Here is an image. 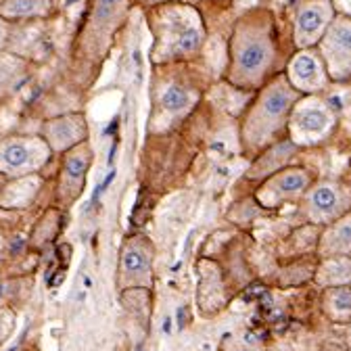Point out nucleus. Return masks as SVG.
I'll return each mask as SVG.
<instances>
[{
    "mask_svg": "<svg viewBox=\"0 0 351 351\" xmlns=\"http://www.w3.org/2000/svg\"><path fill=\"white\" fill-rule=\"evenodd\" d=\"M278 57L274 15L263 7L249 9L234 21L228 38V65L224 80L245 93H257L278 75Z\"/></svg>",
    "mask_w": 351,
    "mask_h": 351,
    "instance_id": "nucleus-1",
    "label": "nucleus"
},
{
    "mask_svg": "<svg viewBox=\"0 0 351 351\" xmlns=\"http://www.w3.org/2000/svg\"><path fill=\"white\" fill-rule=\"evenodd\" d=\"M149 27L153 34L151 61L161 67L199 59L209 40L201 11L182 0L149 9Z\"/></svg>",
    "mask_w": 351,
    "mask_h": 351,
    "instance_id": "nucleus-2",
    "label": "nucleus"
},
{
    "mask_svg": "<svg viewBox=\"0 0 351 351\" xmlns=\"http://www.w3.org/2000/svg\"><path fill=\"white\" fill-rule=\"evenodd\" d=\"M301 95L289 84L285 73L272 77L257 90L239 123V143L243 153L259 155L274 143L287 138L291 111Z\"/></svg>",
    "mask_w": 351,
    "mask_h": 351,
    "instance_id": "nucleus-3",
    "label": "nucleus"
},
{
    "mask_svg": "<svg viewBox=\"0 0 351 351\" xmlns=\"http://www.w3.org/2000/svg\"><path fill=\"white\" fill-rule=\"evenodd\" d=\"M339 117L332 105L320 95L301 97L289 117L287 136L299 149H310L326 143L337 130Z\"/></svg>",
    "mask_w": 351,
    "mask_h": 351,
    "instance_id": "nucleus-4",
    "label": "nucleus"
},
{
    "mask_svg": "<svg viewBox=\"0 0 351 351\" xmlns=\"http://www.w3.org/2000/svg\"><path fill=\"white\" fill-rule=\"evenodd\" d=\"M201 90L184 73H165L153 86V132L171 130L199 103Z\"/></svg>",
    "mask_w": 351,
    "mask_h": 351,
    "instance_id": "nucleus-5",
    "label": "nucleus"
},
{
    "mask_svg": "<svg viewBox=\"0 0 351 351\" xmlns=\"http://www.w3.org/2000/svg\"><path fill=\"white\" fill-rule=\"evenodd\" d=\"M55 153L40 134H7L0 138V176L7 180L42 173Z\"/></svg>",
    "mask_w": 351,
    "mask_h": 351,
    "instance_id": "nucleus-6",
    "label": "nucleus"
},
{
    "mask_svg": "<svg viewBox=\"0 0 351 351\" xmlns=\"http://www.w3.org/2000/svg\"><path fill=\"white\" fill-rule=\"evenodd\" d=\"M155 280V245L143 234L134 232L123 239L117 259V287L119 291L147 289L151 291Z\"/></svg>",
    "mask_w": 351,
    "mask_h": 351,
    "instance_id": "nucleus-7",
    "label": "nucleus"
},
{
    "mask_svg": "<svg viewBox=\"0 0 351 351\" xmlns=\"http://www.w3.org/2000/svg\"><path fill=\"white\" fill-rule=\"evenodd\" d=\"M351 211V186L339 180H316L299 201V213L307 224L328 226Z\"/></svg>",
    "mask_w": 351,
    "mask_h": 351,
    "instance_id": "nucleus-8",
    "label": "nucleus"
},
{
    "mask_svg": "<svg viewBox=\"0 0 351 351\" xmlns=\"http://www.w3.org/2000/svg\"><path fill=\"white\" fill-rule=\"evenodd\" d=\"M314 182V171L310 167L289 165L259 182L253 197L261 209H280L285 205L299 203Z\"/></svg>",
    "mask_w": 351,
    "mask_h": 351,
    "instance_id": "nucleus-9",
    "label": "nucleus"
},
{
    "mask_svg": "<svg viewBox=\"0 0 351 351\" xmlns=\"http://www.w3.org/2000/svg\"><path fill=\"white\" fill-rule=\"evenodd\" d=\"M95 161V151L90 143H84L65 155H61V165L57 171V191L55 197L63 209H69L84 193L88 173Z\"/></svg>",
    "mask_w": 351,
    "mask_h": 351,
    "instance_id": "nucleus-10",
    "label": "nucleus"
},
{
    "mask_svg": "<svg viewBox=\"0 0 351 351\" xmlns=\"http://www.w3.org/2000/svg\"><path fill=\"white\" fill-rule=\"evenodd\" d=\"M335 17L337 11L332 7V0H303L293 15L295 49H316Z\"/></svg>",
    "mask_w": 351,
    "mask_h": 351,
    "instance_id": "nucleus-11",
    "label": "nucleus"
},
{
    "mask_svg": "<svg viewBox=\"0 0 351 351\" xmlns=\"http://www.w3.org/2000/svg\"><path fill=\"white\" fill-rule=\"evenodd\" d=\"M282 73H285L289 84L295 88V90L301 97L320 95V93L326 90L328 84H330V75H328L326 63H324V59H322L318 49L295 51L289 57Z\"/></svg>",
    "mask_w": 351,
    "mask_h": 351,
    "instance_id": "nucleus-12",
    "label": "nucleus"
},
{
    "mask_svg": "<svg viewBox=\"0 0 351 351\" xmlns=\"http://www.w3.org/2000/svg\"><path fill=\"white\" fill-rule=\"evenodd\" d=\"M316 49L326 63L330 82L351 80V17L337 15Z\"/></svg>",
    "mask_w": 351,
    "mask_h": 351,
    "instance_id": "nucleus-13",
    "label": "nucleus"
},
{
    "mask_svg": "<svg viewBox=\"0 0 351 351\" xmlns=\"http://www.w3.org/2000/svg\"><path fill=\"white\" fill-rule=\"evenodd\" d=\"M38 134L47 141L51 151L55 155H65L67 151L88 143L90 136V128H88V119L84 113H63L55 115L47 121H42Z\"/></svg>",
    "mask_w": 351,
    "mask_h": 351,
    "instance_id": "nucleus-14",
    "label": "nucleus"
},
{
    "mask_svg": "<svg viewBox=\"0 0 351 351\" xmlns=\"http://www.w3.org/2000/svg\"><path fill=\"white\" fill-rule=\"evenodd\" d=\"M228 303L224 274L215 261H199V310L203 316H215Z\"/></svg>",
    "mask_w": 351,
    "mask_h": 351,
    "instance_id": "nucleus-15",
    "label": "nucleus"
},
{
    "mask_svg": "<svg viewBox=\"0 0 351 351\" xmlns=\"http://www.w3.org/2000/svg\"><path fill=\"white\" fill-rule=\"evenodd\" d=\"M299 153V147H295L289 136L274 143L272 147H268L266 151H261L259 155L253 157L249 169L245 171V178L251 182H263L270 176H274L276 171L293 165L291 161L295 159V155Z\"/></svg>",
    "mask_w": 351,
    "mask_h": 351,
    "instance_id": "nucleus-16",
    "label": "nucleus"
},
{
    "mask_svg": "<svg viewBox=\"0 0 351 351\" xmlns=\"http://www.w3.org/2000/svg\"><path fill=\"white\" fill-rule=\"evenodd\" d=\"M44 186L42 173L23 176V178H11L0 189V209L5 211H23L29 209Z\"/></svg>",
    "mask_w": 351,
    "mask_h": 351,
    "instance_id": "nucleus-17",
    "label": "nucleus"
},
{
    "mask_svg": "<svg viewBox=\"0 0 351 351\" xmlns=\"http://www.w3.org/2000/svg\"><path fill=\"white\" fill-rule=\"evenodd\" d=\"M316 251L320 257H351V211L322 228Z\"/></svg>",
    "mask_w": 351,
    "mask_h": 351,
    "instance_id": "nucleus-18",
    "label": "nucleus"
},
{
    "mask_svg": "<svg viewBox=\"0 0 351 351\" xmlns=\"http://www.w3.org/2000/svg\"><path fill=\"white\" fill-rule=\"evenodd\" d=\"M29 77V61L11 51L0 53V105L9 101Z\"/></svg>",
    "mask_w": 351,
    "mask_h": 351,
    "instance_id": "nucleus-19",
    "label": "nucleus"
},
{
    "mask_svg": "<svg viewBox=\"0 0 351 351\" xmlns=\"http://www.w3.org/2000/svg\"><path fill=\"white\" fill-rule=\"evenodd\" d=\"M55 0H0V17L9 23H32L53 13Z\"/></svg>",
    "mask_w": 351,
    "mask_h": 351,
    "instance_id": "nucleus-20",
    "label": "nucleus"
},
{
    "mask_svg": "<svg viewBox=\"0 0 351 351\" xmlns=\"http://www.w3.org/2000/svg\"><path fill=\"white\" fill-rule=\"evenodd\" d=\"M314 282L322 291L335 287H351V257H320L314 272Z\"/></svg>",
    "mask_w": 351,
    "mask_h": 351,
    "instance_id": "nucleus-21",
    "label": "nucleus"
},
{
    "mask_svg": "<svg viewBox=\"0 0 351 351\" xmlns=\"http://www.w3.org/2000/svg\"><path fill=\"white\" fill-rule=\"evenodd\" d=\"M322 312L335 324H349L351 322V287L324 289Z\"/></svg>",
    "mask_w": 351,
    "mask_h": 351,
    "instance_id": "nucleus-22",
    "label": "nucleus"
},
{
    "mask_svg": "<svg viewBox=\"0 0 351 351\" xmlns=\"http://www.w3.org/2000/svg\"><path fill=\"white\" fill-rule=\"evenodd\" d=\"M15 312L9 310V307H0V347L7 343V339L13 335L15 330Z\"/></svg>",
    "mask_w": 351,
    "mask_h": 351,
    "instance_id": "nucleus-23",
    "label": "nucleus"
},
{
    "mask_svg": "<svg viewBox=\"0 0 351 351\" xmlns=\"http://www.w3.org/2000/svg\"><path fill=\"white\" fill-rule=\"evenodd\" d=\"M11 32H13V23H9L7 19L0 17V53H5L9 49Z\"/></svg>",
    "mask_w": 351,
    "mask_h": 351,
    "instance_id": "nucleus-24",
    "label": "nucleus"
},
{
    "mask_svg": "<svg viewBox=\"0 0 351 351\" xmlns=\"http://www.w3.org/2000/svg\"><path fill=\"white\" fill-rule=\"evenodd\" d=\"M332 7H335L337 15L351 17V0H332Z\"/></svg>",
    "mask_w": 351,
    "mask_h": 351,
    "instance_id": "nucleus-25",
    "label": "nucleus"
},
{
    "mask_svg": "<svg viewBox=\"0 0 351 351\" xmlns=\"http://www.w3.org/2000/svg\"><path fill=\"white\" fill-rule=\"evenodd\" d=\"M145 7L153 9V7H159V5H167V3H178V0H138Z\"/></svg>",
    "mask_w": 351,
    "mask_h": 351,
    "instance_id": "nucleus-26",
    "label": "nucleus"
},
{
    "mask_svg": "<svg viewBox=\"0 0 351 351\" xmlns=\"http://www.w3.org/2000/svg\"><path fill=\"white\" fill-rule=\"evenodd\" d=\"M182 3L193 5V7L199 9V5H205V3H228V0H182Z\"/></svg>",
    "mask_w": 351,
    "mask_h": 351,
    "instance_id": "nucleus-27",
    "label": "nucleus"
},
{
    "mask_svg": "<svg viewBox=\"0 0 351 351\" xmlns=\"http://www.w3.org/2000/svg\"><path fill=\"white\" fill-rule=\"evenodd\" d=\"M345 341H347V347H351V322L347 324V337H345Z\"/></svg>",
    "mask_w": 351,
    "mask_h": 351,
    "instance_id": "nucleus-28",
    "label": "nucleus"
},
{
    "mask_svg": "<svg viewBox=\"0 0 351 351\" xmlns=\"http://www.w3.org/2000/svg\"><path fill=\"white\" fill-rule=\"evenodd\" d=\"M7 182V178H5V176H0V189H3V184Z\"/></svg>",
    "mask_w": 351,
    "mask_h": 351,
    "instance_id": "nucleus-29",
    "label": "nucleus"
},
{
    "mask_svg": "<svg viewBox=\"0 0 351 351\" xmlns=\"http://www.w3.org/2000/svg\"><path fill=\"white\" fill-rule=\"evenodd\" d=\"M0 253H3V237H0Z\"/></svg>",
    "mask_w": 351,
    "mask_h": 351,
    "instance_id": "nucleus-30",
    "label": "nucleus"
},
{
    "mask_svg": "<svg viewBox=\"0 0 351 351\" xmlns=\"http://www.w3.org/2000/svg\"><path fill=\"white\" fill-rule=\"evenodd\" d=\"M347 351H351V347H349V349H347Z\"/></svg>",
    "mask_w": 351,
    "mask_h": 351,
    "instance_id": "nucleus-31",
    "label": "nucleus"
}]
</instances>
